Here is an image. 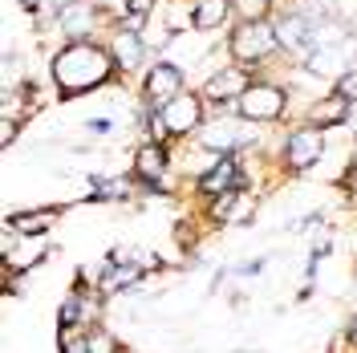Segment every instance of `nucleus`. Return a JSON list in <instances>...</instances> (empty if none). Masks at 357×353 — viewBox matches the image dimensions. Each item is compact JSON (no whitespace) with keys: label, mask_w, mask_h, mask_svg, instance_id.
Returning <instances> with one entry per match:
<instances>
[{"label":"nucleus","mask_w":357,"mask_h":353,"mask_svg":"<svg viewBox=\"0 0 357 353\" xmlns=\"http://www.w3.org/2000/svg\"><path fill=\"white\" fill-rule=\"evenodd\" d=\"M53 77L66 93H86V89L102 86L110 77V57L98 45H69L53 57Z\"/></svg>","instance_id":"nucleus-1"},{"label":"nucleus","mask_w":357,"mask_h":353,"mask_svg":"<svg viewBox=\"0 0 357 353\" xmlns=\"http://www.w3.org/2000/svg\"><path fill=\"white\" fill-rule=\"evenodd\" d=\"M236 106H240L244 118L264 122V118H280V110H284V93H280V89H272V86H256V89H244Z\"/></svg>","instance_id":"nucleus-2"},{"label":"nucleus","mask_w":357,"mask_h":353,"mask_svg":"<svg viewBox=\"0 0 357 353\" xmlns=\"http://www.w3.org/2000/svg\"><path fill=\"white\" fill-rule=\"evenodd\" d=\"M276 45V37H272V29H268L264 21H248L236 37H231V53L240 57V61H252V57H264L268 49Z\"/></svg>","instance_id":"nucleus-3"},{"label":"nucleus","mask_w":357,"mask_h":353,"mask_svg":"<svg viewBox=\"0 0 357 353\" xmlns=\"http://www.w3.org/2000/svg\"><path fill=\"white\" fill-rule=\"evenodd\" d=\"M158 122L167 134H187L191 126H199V102L195 98H171L167 106H158Z\"/></svg>","instance_id":"nucleus-4"},{"label":"nucleus","mask_w":357,"mask_h":353,"mask_svg":"<svg viewBox=\"0 0 357 353\" xmlns=\"http://www.w3.org/2000/svg\"><path fill=\"white\" fill-rule=\"evenodd\" d=\"M321 147H325L321 130H296V134H289L284 158H289L292 171H305V167H312V163L321 158Z\"/></svg>","instance_id":"nucleus-5"},{"label":"nucleus","mask_w":357,"mask_h":353,"mask_svg":"<svg viewBox=\"0 0 357 353\" xmlns=\"http://www.w3.org/2000/svg\"><path fill=\"white\" fill-rule=\"evenodd\" d=\"M178 86H183V73H178L175 66H158V69H151V77H146V93H151L155 106H167L171 98H178Z\"/></svg>","instance_id":"nucleus-6"},{"label":"nucleus","mask_w":357,"mask_h":353,"mask_svg":"<svg viewBox=\"0 0 357 353\" xmlns=\"http://www.w3.org/2000/svg\"><path fill=\"white\" fill-rule=\"evenodd\" d=\"M236 179H240L236 175V163H231V158H220V163L199 179V191L203 195H220V191H231V187H236Z\"/></svg>","instance_id":"nucleus-7"},{"label":"nucleus","mask_w":357,"mask_h":353,"mask_svg":"<svg viewBox=\"0 0 357 353\" xmlns=\"http://www.w3.org/2000/svg\"><path fill=\"white\" fill-rule=\"evenodd\" d=\"M280 41L289 45V49H296V53H305V49H312V45H317L312 21H305V17H289V21L280 24Z\"/></svg>","instance_id":"nucleus-8"},{"label":"nucleus","mask_w":357,"mask_h":353,"mask_svg":"<svg viewBox=\"0 0 357 353\" xmlns=\"http://www.w3.org/2000/svg\"><path fill=\"white\" fill-rule=\"evenodd\" d=\"M57 21H61V29H66V33L82 37V33L89 29V21H93V4H89V0H73V4H66V8H61V17H57Z\"/></svg>","instance_id":"nucleus-9"},{"label":"nucleus","mask_w":357,"mask_h":353,"mask_svg":"<svg viewBox=\"0 0 357 353\" xmlns=\"http://www.w3.org/2000/svg\"><path fill=\"white\" fill-rule=\"evenodd\" d=\"M240 142H248V134H240L236 126H227V122H215V126L203 130V147H211V151H231Z\"/></svg>","instance_id":"nucleus-10"},{"label":"nucleus","mask_w":357,"mask_h":353,"mask_svg":"<svg viewBox=\"0 0 357 353\" xmlns=\"http://www.w3.org/2000/svg\"><path fill=\"white\" fill-rule=\"evenodd\" d=\"M134 163H138V175L146 179V183H158L162 171H167V155H162V147H142Z\"/></svg>","instance_id":"nucleus-11"},{"label":"nucleus","mask_w":357,"mask_h":353,"mask_svg":"<svg viewBox=\"0 0 357 353\" xmlns=\"http://www.w3.org/2000/svg\"><path fill=\"white\" fill-rule=\"evenodd\" d=\"M248 89V77L240 69H227V73H215L207 82V98H227V93H244Z\"/></svg>","instance_id":"nucleus-12"},{"label":"nucleus","mask_w":357,"mask_h":353,"mask_svg":"<svg viewBox=\"0 0 357 353\" xmlns=\"http://www.w3.org/2000/svg\"><path fill=\"white\" fill-rule=\"evenodd\" d=\"M223 17H227V0H199L195 13H191V24L195 29H215V24H223Z\"/></svg>","instance_id":"nucleus-13"},{"label":"nucleus","mask_w":357,"mask_h":353,"mask_svg":"<svg viewBox=\"0 0 357 353\" xmlns=\"http://www.w3.org/2000/svg\"><path fill=\"white\" fill-rule=\"evenodd\" d=\"M114 57H118V66L122 69H134L142 61V41H138V33H118V41H114Z\"/></svg>","instance_id":"nucleus-14"},{"label":"nucleus","mask_w":357,"mask_h":353,"mask_svg":"<svg viewBox=\"0 0 357 353\" xmlns=\"http://www.w3.org/2000/svg\"><path fill=\"white\" fill-rule=\"evenodd\" d=\"M53 220H57V211H29V216H17V220H13V227H17L21 236H41Z\"/></svg>","instance_id":"nucleus-15"},{"label":"nucleus","mask_w":357,"mask_h":353,"mask_svg":"<svg viewBox=\"0 0 357 353\" xmlns=\"http://www.w3.org/2000/svg\"><path fill=\"white\" fill-rule=\"evenodd\" d=\"M345 110H349V98H341V93H337V98H329L325 106H317V122H321V126H333V122L345 118Z\"/></svg>","instance_id":"nucleus-16"},{"label":"nucleus","mask_w":357,"mask_h":353,"mask_svg":"<svg viewBox=\"0 0 357 353\" xmlns=\"http://www.w3.org/2000/svg\"><path fill=\"white\" fill-rule=\"evenodd\" d=\"M134 276H138V268H114V272H106V280H102V288L110 292V288H118V285H130Z\"/></svg>","instance_id":"nucleus-17"},{"label":"nucleus","mask_w":357,"mask_h":353,"mask_svg":"<svg viewBox=\"0 0 357 353\" xmlns=\"http://www.w3.org/2000/svg\"><path fill=\"white\" fill-rule=\"evenodd\" d=\"M93 191H98V199H122L126 195V183L122 179H110V183H98Z\"/></svg>","instance_id":"nucleus-18"},{"label":"nucleus","mask_w":357,"mask_h":353,"mask_svg":"<svg viewBox=\"0 0 357 353\" xmlns=\"http://www.w3.org/2000/svg\"><path fill=\"white\" fill-rule=\"evenodd\" d=\"M236 8L244 13L248 21H252V17L260 21V17H264V13H268V0H236Z\"/></svg>","instance_id":"nucleus-19"},{"label":"nucleus","mask_w":357,"mask_h":353,"mask_svg":"<svg viewBox=\"0 0 357 353\" xmlns=\"http://www.w3.org/2000/svg\"><path fill=\"white\" fill-rule=\"evenodd\" d=\"M77 309H82V296H69L66 309H61V325H73L77 321Z\"/></svg>","instance_id":"nucleus-20"},{"label":"nucleus","mask_w":357,"mask_h":353,"mask_svg":"<svg viewBox=\"0 0 357 353\" xmlns=\"http://www.w3.org/2000/svg\"><path fill=\"white\" fill-rule=\"evenodd\" d=\"M61 345H66V353H89V341L86 337H73V333H69Z\"/></svg>","instance_id":"nucleus-21"},{"label":"nucleus","mask_w":357,"mask_h":353,"mask_svg":"<svg viewBox=\"0 0 357 353\" xmlns=\"http://www.w3.org/2000/svg\"><path fill=\"white\" fill-rule=\"evenodd\" d=\"M341 98H357V73L341 77Z\"/></svg>","instance_id":"nucleus-22"},{"label":"nucleus","mask_w":357,"mask_h":353,"mask_svg":"<svg viewBox=\"0 0 357 353\" xmlns=\"http://www.w3.org/2000/svg\"><path fill=\"white\" fill-rule=\"evenodd\" d=\"M151 4H155V0H130V17H138V21H142V17L151 13Z\"/></svg>","instance_id":"nucleus-23"},{"label":"nucleus","mask_w":357,"mask_h":353,"mask_svg":"<svg viewBox=\"0 0 357 353\" xmlns=\"http://www.w3.org/2000/svg\"><path fill=\"white\" fill-rule=\"evenodd\" d=\"M89 130H93V134H106V130H110V118H93V122H89Z\"/></svg>","instance_id":"nucleus-24"},{"label":"nucleus","mask_w":357,"mask_h":353,"mask_svg":"<svg viewBox=\"0 0 357 353\" xmlns=\"http://www.w3.org/2000/svg\"><path fill=\"white\" fill-rule=\"evenodd\" d=\"M349 337H354V341H357V321H354V325H349Z\"/></svg>","instance_id":"nucleus-25"},{"label":"nucleus","mask_w":357,"mask_h":353,"mask_svg":"<svg viewBox=\"0 0 357 353\" xmlns=\"http://www.w3.org/2000/svg\"><path fill=\"white\" fill-rule=\"evenodd\" d=\"M354 167H357V151H354Z\"/></svg>","instance_id":"nucleus-26"}]
</instances>
